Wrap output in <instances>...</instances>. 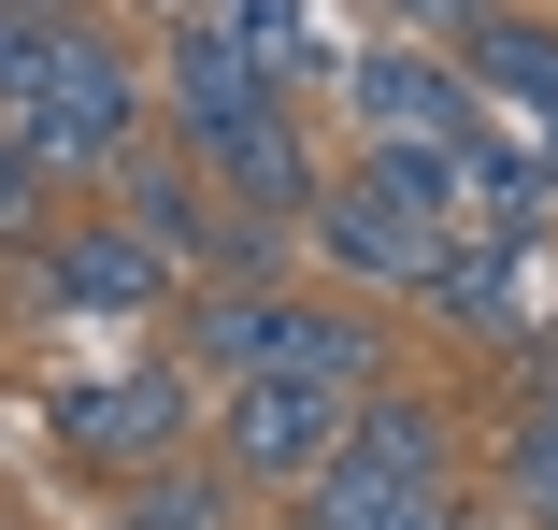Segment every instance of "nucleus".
Returning <instances> with one entry per match:
<instances>
[{"instance_id":"f03ea898","label":"nucleus","mask_w":558,"mask_h":530,"mask_svg":"<svg viewBox=\"0 0 558 530\" xmlns=\"http://www.w3.org/2000/svg\"><path fill=\"white\" fill-rule=\"evenodd\" d=\"M473 415L429 401V387H359L344 401V445H329L301 487H287V530H459L473 516Z\"/></svg>"},{"instance_id":"20e7f679","label":"nucleus","mask_w":558,"mask_h":530,"mask_svg":"<svg viewBox=\"0 0 558 530\" xmlns=\"http://www.w3.org/2000/svg\"><path fill=\"white\" fill-rule=\"evenodd\" d=\"M0 130L44 158V186H100V172H116V144L158 130V100H144V44L100 15V0H58V29H44L29 86L0 100Z\"/></svg>"},{"instance_id":"6e6552de","label":"nucleus","mask_w":558,"mask_h":530,"mask_svg":"<svg viewBox=\"0 0 558 530\" xmlns=\"http://www.w3.org/2000/svg\"><path fill=\"white\" fill-rule=\"evenodd\" d=\"M329 100H344L359 144H459L487 116L473 72H459V44H401V29H373L359 58H329Z\"/></svg>"},{"instance_id":"9d476101","label":"nucleus","mask_w":558,"mask_h":530,"mask_svg":"<svg viewBox=\"0 0 558 530\" xmlns=\"http://www.w3.org/2000/svg\"><path fill=\"white\" fill-rule=\"evenodd\" d=\"M201 158V186L230 201V216H272V230H301V201H315V130H301V100H258V116H230V130H201L186 144Z\"/></svg>"},{"instance_id":"f8f14e48","label":"nucleus","mask_w":558,"mask_h":530,"mask_svg":"<svg viewBox=\"0 0 558 530\" xmlns=\"http://www.w3.org/2000/svg\"><path fill=\"white\" fill-rule=\"evenodd\" d=\"M459 230H501V244H558V172L530 130H459Z\"/></svg>"},{"instance_id":"f3484780","label":"nucleus","mask_w":558,"mask_h":530,"mask_svg":"<svg viewBox=\"0 0 558 530\" xmlns=\"http://www.w3.org/2000/svg\"><path fill=\"white\" fill-rule=\"evenodd\" d=\"M44 216H58V186H44V158H29L15 130H0V258H15V244H29Z\"/></svg>"},{"instance_id":"423d86ee","label":"nucleus","mask_w":558,"mask_h":530,"mask_svg":"<svg viewBox=\"0 0 558 530\" xmlns=\"http://www.w3.org/2000/svg\"><path fill=\"white\" fill-rule=\"evenodd\" d=\"M44 431H58V459H72L86 487H116V473H144V459H186V445H201V373L158 345V359H130V373L58 387V401H44Z\"/></svg>"},{"instance_id":"f257e3e1","label":"nucleus","mask_w":558,"mask_h":530,"mask_svg":"<svg viewBox=\"0 0 558 530\" xmlns=\"http://www.w3.org/2000/svg\"><path fill=\"white\" fill-rule=\"evenodd\" d=\"M158 330H172L186 373H315V387H344V401L401 373L387 301H359V287H301V273H272V287L186 273V287L158 301Z\"/></svg>"},{"instance_id":"9b49d317","label":"nucleus","mask_w":558,"mask_h":530,"mask_svg":"<svg viewBox=\"0 0 558 530\" xmlns=\"http://www.w3.org/2000/svg\"><path fill=\"white\" fill-rule=\"evenodd\" d=\"M100 201L172 258V273H201V244H215V186H201V158L172 144V130H144V144H116V172H100Z\"/></svg>"},{"instance_id":"7ed1b4c3","label":"nucleus","mask_w":558,"mask_h":530,"mask_svg":"<svg viewBox=\"0 0 558 530\" xmlns=\"http://www.w3.org/2000/svg\"><path fill=\"white\" fill-rule=\"evenodd\" d=\"M444 230H459V144H359L301 201V258L329 287H359V301H415Z\"/></svg>"},{"instance_id":"ddd939ff","label":"nucleus","mask_w":558,"mask_h":530,"mask_svg":"<svg viewBox=\"0 0 558 530\" xmlns=\"http://www.w3.org/2000/svg\"><path fill=\"white\" fill-rule=\"evenodd\" d=\"M459 72H473V100H501L530 144L558 130V15H530V0L473 15V29H459Z\"/></svg>"},{"instance_id":"39448f33","label":"nucleus","mask_w":558,"mask_h":530,"mask_svg":"<svg viewBox=\"0 0 558 530\" xmlns=\"http://www.w3.org/2000/svg\"><path fill=\"white\" fill-rule=\"evenodd\" d=\"M186 273L116 216V201H58V216L15 244V315L29 330H144Z\"/></svg>"},{"instance_id":"aec40b11","label":"nucleus","mask_w":558,"mask_h":530,"mask_svg":"<svg viewBox=\"0 0 558 530\" xmlns=\"http://www.w3.org/2000/svg\"><path fill=\"white\" fill-rule=\"evenodd\" d=\"M144 15H201V0H144Z\"/></svg>"},{"instance_id":"dca6fc26","label":"nucleus","mask_w":558,"mask_h":530,"mask_svg":"<svg viewBox=\"0 0 558 530\" xmlns=\"http://www.w3.org/2000/svg\"><path fill=\"white\" fill-rule=\"evenodd\" d=\"M215 15H230V44L258 58L272 100H329V15L315 0H215Z\"/></svg>"},{"instance_id":"2eb2a0df","label":"nucleus","mask_w":558,"mask_h":530,"mask_svg":"<svg viewBox=\"0 0 558 530\" xmlns=\"http://www.w3.org/2000/svg\"><path fill=\"white\" fill-rule=\"evenodd\" d=\"M100 530H244V487H230V473H215V459L186 445V459H144V473H116Z\"/></svg>"},{"instance_id":"1a4fd4ad","label":"nucleus","mask_w":558,"mask_h":530,"mask_svg":"<svg viewBox=\"0 0 558 530\" xmlns=\"http://www.w3.org/2000/svg\"><path fill=\"white\" fill-rule=\"evenodd\" d=\"M415 315L459 330V345H487V359H530V345H544V244L444 230V258L415 273Z\"/></svg>"},{"instance_id":"0eeeda50","label":"nucleus","mask_w":558,"mask_h":530,"mask_svg":"<svg viewBox=\"0 0 558 530\" xmlns=\"http://www.w3.org/2000/svg\"><path fill=\"white\" fill-rule=\"evenodd\" d=\"M329 445H344V387H315V373H215V401H201V459L244 502H287Z\"/></svg>"},{"instance_id":"4468645a","label":"nucleus","mask_w":558,"mask_h":530,"mask_svg":"<svg viewBox=\"0 0 558 530\" xmlns=\"http://www.w3.org/2000/svg\"><path fill=\"white\" fill-rule=\"evenodd\" d=\"M487 473H501V516L515 530H558V345H530V401L501 415Z\"/></svg>"},{"instance_id":"a211bd4d","label":"nucleus","mask_w":558,"mask_h":530,"mask_svg":"<svg viewBox=\"0 0 558 530\" xmlns=\"http://www.w3.org/2000/svg\"><path fill=\"white\" fill-rule=\"evenodd\" d=\"M473 15H501V0H373V29H401V44H459Z\"/></svg>"},{"instance_id":"6ab92c4d","label":"nucleus","mask_w":558,"mask_h":530,"mask_svg":"<svg viewBox=\"0 0 558 530\" xmlns=\"http://www.w3.org/2000/svg\"><path fill=\"white\" fill-rule=\"evenodd\" d=\"M44 29H58V0H0V100L29 86V58H44Z\"/></svg>"}]
</instances>
